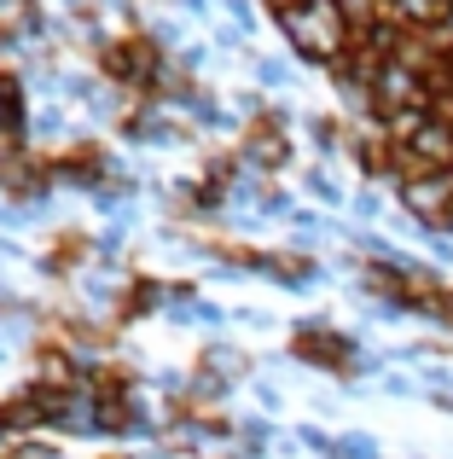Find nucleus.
I'll list each match as a JSON object with an SVG mask.
<instances>
[{"label": "nucleus", "instance_id": "nucleus-1", "mask_svg": "<svg viewBox=\"0 0 453 459\" xmlns=\"http://www.w3.org/2000/svg\"><path fill=\"white\" fill-rule=\"evenodd\" d=\"M279 23L296 53L320 58V65H338L343 47H349V23H343L338 0H296L291 12H279Z\"/></svg>", "mask_w": 453, "mask_h": 459}, {"label": "nucleus", "instance_id": "nucleus-2", "mask_svg": "<svg viewBox=\"0 0 453 459\" xmlns=\"http://www.w3.org/2000/svg\"><path fill=\"white\" fill-rule=\"evenodd\" d=\"M401 198H407V210L419 215V221L448 227L453 221V169L448 175H424V180H413V186H401Z\"/></svg>", "mask_w": 453, "mask_h": 459}, {"label": "nucleus", "instance_id": "nucleus-3", "mask_svg": "<svg viewBox=\"0 0 453 459\" xmlns=\"http://www.w3.org/2000/svg\"><path fill=\"white\" fill-rule=\"evenodd\" d=\"M105 70H111V76H123V82H140V76H151V70H158V47H146V41H116V47H105Z\"/></svg>", "mask_w": 453, "mask_h": 459}, {"label": "nucleus", "instance_id": "nucleus-4", "mask_svg": "<svg viewBox=\"0 0 453 459\" xmlns=\"http://www.w3.org/2000/svg\"><path fill=\"white\" fill-rule=\"evenodd\" d=\"M296 355H308V360H326V367H343V360H349V349H343V343H331V337H314V332H303V337H296Z\"/></svg>", "mask_w": 453, "mask_h": 459}, {"label": "nucleus", "instance_id": "nucleus-5", "mask_svg": "<svg viewBox=\"0 0 453 459\" xmlns=\"http://www.w3.org/2000/svg\"><path fill=\"white\" fill-rule=\"evenodd\" d=\"M250 152H256L261 163H279V157H285V140H279V128H273L268 117H261V123L250 128Z\"/></svg>", "mask_w": 453, "mask_h": 459}, {"label": "nucleus", "instance_id": "nucleus-6", "mask_svg": "<svg viewBox=\"0 0 453 459\" xmlns=\"http://www.w3.org/2000/svg\"><path fill=\"white\" fill-rule=\"evenodd\" d=\"M76 256H81V233H64V245H53V256H47V262H53V268H70Z\"/></svg>", "mask_w": 453, "mask_h": 459}]
</instances>
